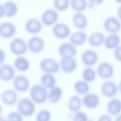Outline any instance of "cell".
Returning <instances> with one entry per match:
<instances>
[{
	"instance_id": "1",
	"label": "cell",
	"mask_w": 121,
	"mask_h": 121,
	"mask_svg": "<svg viewBox=\"0 0 121 121\" xmlns=\"http://www.w3.org/2000/svg\"><path fill=\"white\" fill-rule=\"evenodd\" d=\"M48 95L45 88L39 84L34 85L30 91V95L32 99L38 104H41L45 102L47 99Z\"/></svg>"
},
{
	"instance_id": "2",
	"label": "cell",
	"mask_w": 121,
	"mask_h": 121,
	"mask_svg": "<svg viewBox=\"0 0 121 121\" xmlns=\"http://www.w3.org/2000/svg\"><path fill=\"white\" fill-rule=\"evenodd\" d=\"M17 108L19 113L23 116L29 117L34 113L35 106L34 103L28 99L24 98L18 102Z\"/></svg>"
},
{
	"instance_id": "3",
	"label": "cell",
	"mask_w": 121,
	"mask_h": 121,
	"mask_svg": "<svg viewBox=\"0 0 121 121\" xmlns=\"http://www.w3.org/2000/svg\"><path fill=\"white\" fill-rule=\"evenodd\" d=\"M11 52L15 55H19L25 53L27 46L25 42L22 39L16 38L13 39L10 44Z\"/></svg>"
},
{
	"instance_id": "4",
	"label": "cell",
	"mask_w": 121,
	"mask_h": 121,
	"mask_svg": "<svg viewBox=\"0 0 121 121\" xmlns=\"http://www.w3.org/2000/svg\"><path fill=\"white\" fill-rule=\"evenodd\" d=\"M40 67L43 71L49 73H56L59 69L57 62L51 58H46L42 60L40 63Z\"/></svg>"
},
{
	"instance_id": "5",
	"label": "cell",
	"mask_w": 121,
	"mask_h": 121,
	"mask_svg": "<svg viewBox=\"0 0 121 121\" xmlns=\"http://www.w3.org/2000/svg\"><path fill=\"white\" fill-rule=\"evenodd\" d=\"M52 32L57 38L64 39L67 37L70 33V30L66 24L62 23H58L53 26Z\"/></svg>"
},
{
	"instance_id": "6",
	"label": "cell",
	"mask_w": 121,
	"mask_h": 121,
	"mask_svg": "<svg viewBox=\"0 0 121 121\" xmlns=\"http://www.w3.org/2000/svg\"><path fill=\"white\" fill-rule=\"evenodd\" d=\"M97 72L101 78L104 79L108 78L113 75L114 68L112 65L107 62H103L98 65Z\"/></svg>"
},
{
	"instance_id": "7",
	"label": "cell",
	"mask_w": 121,
	"mask_h": 121,
	"mask_svg": "<svg viewBox=\"0 0 121 121\" xmlns=\"http://www.w3.org/2000/svg\"><path fill=\"white\" fill-rule=\"evenodd\" d=\"M104 25L105 30L111 33H115L119 31L121 24L119 21L114 17L107 18L105 20Z\"/></svg>"
},
{
	"instance_id": "8",
	"label": "cell",
	"mask_w": 121,
	"mask_h": 121,
	"mask_svg": "<svg viewBox=\"0 0 121 121\" xmlns=\"http://www.w3.org/2000/svg\"><path fill=\"white\" fill-rule=\"evenodd\" d=\"M61 69L64 72L69 73L74 71L77 66L75 60L72 57H62L60 62Z\"/></svg>"
},
{
	"instance_id": "9",
	"label": "cell",
	"mask_w": 121,
	"mask_h": 121,
	"mask_svg": "<svg viewBox=\"0 0 121 121\" xmlns=\"http://www.w3.org/2000/svg\"><path fill=\"white\" fill-rule=\"evenodd\" d=\"M58 16V14L55 10L52 9H48L43 13L41 17L42 21L45 25L51 26L56 22Z\"/></svg>"
},
{
	"instance_id": "10",
	"label": "cell",
	"mask_w": 121,
	"mask_h": 121,
	"mask_svg": "<svg viewBox=\"0 0 121 121\" xmlns=\"http://www.w3.org/2000/svg\"><path fill=\"white\" fill-rule=\"evenodd\" d=\"M44 42L41 38L37 36L33 37L29 40L27 44L29 49L33 53L38 52L43 49Z\"/></svg>"
},
{
	"instance_id": "11",
	"label": "cell",
	"mask_w": 121,
	"mask_h": 121,
	"mask_svg": "<svg viewBox=\"0 0 121 121\" xmlns=\"http://www.w3.org/2000/svg\"><path fill=\"white\" fill-rule=\"evenodd\" d=\"M13 85L16 90L20 92L26 91L29 87V82L25 76L20 75L16 76L13 81Z\"/></svg>"
},
{
	"instance_id": "12",
	"label": "cell",
	"mask_w": 121,
	"mask_h": 121,
	"mask_svg": "<svg viewBox=\"0 0 121 121\" xmlns=\"http://www.w3.org/2000/svg\"><path fill=\"white\" fill-rule=\"evenodd\" d=\"M16 31L15 26L11 23L4 22L0 24V36L3 38H10L15 34Z\"/></svg>"
},
{
	"instance_id": "13",
	"label": "cell",
	"mask_w": 121,
	"mask_h": 121,
	"mask_svg": "<svg viewBox=\"0 0 121 121\" xmlns=\"http://www.w3.org/2000/svg\"><path fill=\"white\" fill-rule=\"evenodd\" d=\"M101 90L102 94L104 96L107 97H111L116 94L117 88L116 85L114 82L107 81L103 84Z\"/></svg>"
},
{
	"instance_id": "14",
	"label": "cell",
	"mask_w": 121,
	"mask_h": 121,
	"mask_svg": "<svg viewBox=\"0 0 121 121\" xmlns=\"http://www.w3.org/2000/svg\"><path fill=\"white\" fill-rule=\"evenodd\" d=\"M58 52L60 56L63 57H73L76 54L77 50L72 45L68 43L61 44L59 47Z\"/></svg>"
},
{
	"instance_id": "15",
	"label": "cell",
	"mask_w": 121,
	"mask_h": 121,
	"mask_svg": "<svg viewBox=\"0 0 121 121\" xmlns=\"http://www.w3.org/2000/svg\"><path fill=\"white\" fill-rule=\"evenodd\" d=\"M98 56L96 53L91 50H87L82 54L81 59L83 63L87 65H92L97 62Z\"/></svg>"
},
{
	"instance_id": "16",
	"label": "cell",
	"mask_w": 121,
	"mask_h": 121,
	"mask_svg": "<svg viewBox=\"0 0 121 121\" xmlns=\"http://www.w3.org/2000/svg\"><path fill=\"white\" fill-rule=\"evenodd\" d=\"M14 70L10 65L4 64L0 67V78L5 81H9L14 77Z\"/></svg>"
},
{
	"instance_id": "17",
	"label": "cell",
	"mask_w": 121,
	"mask_h": 121,
	"mask_svg": "<svg viewBox=\"0 0 121 121\" xmlns=\"http://www.w3.org/2000/svg\"><path fill=\"white\" fill-rule=\"evenodd\" d=\"M16 92L11 89H8L2 93L1 98L3 102L8 105H12L15 104L17 99Z\"/></svg>"
},
{
	"instance_id": "18",
	"label": "cell",
	"mask_w": 121,
	"mask_h": 121,
	"mask_svg": "<svg viewBox=\"0 0 121 121\" xmlns=\"http://www.w3.org/2000/svg\"><path fill=\"white\" fill-rule=\"evenodd\" d=\"M42 25L40 21L35 18L29 19L26 22L25 28L28 32L35 34L39 32L41 29Z\"/></svg>"
},
{
	"instance_id": "19",
	"label": "cell",
	"mask_w": 121,
	"mask_h": 121,
	"mask_svg": "<svg viewBox=\"0 0 121 121\" xmlns=\"http://www.w3.org/2000/svg\"><path fill=\"white\" fill-rule=\"evenodd\" d=\"M99 99L96 94L88 93L86 94L83 99V103L86 107L89 108H93L98 104Z\"/></svg>"
},
{
	"instance_id": "20",
	"label": "cell",
	"mask_w": 121,
	"mask_h": 121,
	"mask_svg": "<svg viewBox=\"0 0 121 121\" xmlns=\"http://www.w3.org/2000/svg\"><path fill=\"white\" fill-rule=\"evenodd\" d=\"M107 109L108 112L110 114L115 115L119 113L121 109L120 100L117 99H111L108 103Z\"/></svg>"
},
{
	"instance_id": "21",
	"label": "cell",
	"mask_w": 121,
	"mask_h": 121,
	"mask_svg": "<svg viewBox=\"0 0 121 121\" xmlns=\"http://www.w3.org/2000/svg\"><path fill=\"white\" fill-rule=\"evenodd\" d=\"M86 35L84 32L82 31H76L71 35L69 40L73 44L80 45L85 42L86 40Z\"/></svg>"
},
{
	"instance_id": "22",
	"label": "cell",
	"mask_w": 121,
	"mask_h": 121,
	"mask_svg": "<svg viewBox=\"0 0 121 121\" xmlns=\"http://www.w3.org/2000/svg\"><path fill=\"white\" fill-rule=\"evenodd\" d=\"M104 34L100 32H96L91 34L89 36L88 41L91 46L97 47L101 45L104 39Z\"/></svg>"
},
{
	"instance_id": "23",
	"label": "cell",
	"mask_w": 121,
	"mask_h": 121,
	"mask_svg": "<svg viewBox=\"0 0 121 121\" xmlns=\"http://www.w3.org/2000/svg\"><path fill=\"white\" fill-rule=\"evenodd\" d=\"M73 22L76 27L79 29H82L86 26L87 20L84 14L81 13H77L73 16Z\"/></svg>"
},
{
	"instance_id": "24",
	"label": "cell",
	"mask_w": 121,
	"mask_h": 121,
	"mask_svg": "<svg viewBox=\"0 0 121 121\" xmlns=\"http://www.w3.org/2000/svg\"><path fill=\"white\" fill-rule=\"evenodd\" d=\"M120 41L119 37L117 35L113 33L111 34L105 39L104 45L108 49H113L118 46Z\"/></svg>"
},
{
	"instance_id": "25",
	"label": "cell",
	"mask_w": 121,
	"mask_h": 121,
	"mask_svg": "<svg viewBox=\"0 0 121 121\" xmlns=\"http://www.w3.org/2000/svg\"><path fill=\"white\" fill-rule=\"evenodd\" d=\"M41 82L42 85L45 88H50L55 86V79L53 76L49 73H46L41 77Z\"/></svg>"
},
{
	"instance_id": "26",
	"label": "cell",
	"mask_w": 121,
	"mask_h": 121,
	"mask_svg": "<svg viewBox=\"0 0 121 121\" xmlns=\"http://www.w3.org/2000/svg\"><path fill=\"white\" fill-rule=\"evenodd\" d=\"M4 9V15L8 17L14 16L17 11V7L14 2L8 1L5 3L3 5Z\"/></svg>"
},
{
	"instance_id": "27",
	"label": "cell",
	"mask_w": 121,
	"mask_h": 121,
	"mask_svg": "<svg viewBox=\"0 0 121 121\" xmlns=\"http://www.w3.org/2000/svg\"><path fill=\"white\" fill-rule=\"evenodd\" d=\"M81 104L80 98L78 96L74 95L69 99L68 103V107L71 111L75 112L80 108Z\"/></svg>"
},
{
	"instance_id": "28",
	"label": "cell",
	"mask_w": 121,
	"mask_h": 121,
	"mask_svg": "<svg viewBox=\"0 0 121 121\" xmlns=\"http://www.w3.org/2000/svg\"><path fill=\"white\" fill-rule=\"evenodd\" d=\"M14 64L16 69L21 71H24L27 70L29 65L28 60L22 57L17 58L14 61Z\"/></svg>"
},
{
	"instance_id": "29",
	"label": "cell",
	"mask_w": 121,
	"mask_h": 121,
	"mask_svg": "<svg viewBox=\"0 0 121 121\" xmlns=\"http://www.w3.org/2000/svg\"><path fill=\"white\" fill-rule=\"evenodd\" d=\"M62 92L61 89L58 87H52L48 94V98L49 101L52 103L57 102L61 97Z\"/></svg>"
},
{
	"instance_id": "30",
	"label": "cell",
	"mask_w": 121,
	"mask_h": 121,
	"mask_svg": "<svg viewBox=\"0 0 121 121\" xmlns=\"http://www.w3.org/2000/svg\"><path fill=\"white\" fill-rule=\"evenodd\" d=\"M75 91L79 94H84L88 91L89 87L88 84L86 82L82 80L76 82L74 86Z\"/></svg>"
},
{
	"instance_id": "31",
	"label": "cell",
	"mask_w": 121,
	"mask_h": 121,
	"mask_svg": "<svg viewBox=\"0 0 121 121\" xmlns=\"http://www.w3.org/2000/svg\"><path fill=\"white\" fill-rule=\"evenodd\" d=\"M71 5L73 9L77 11H81L86 9L87 5L86 0H71Z\"/></svg>"
},
{
	"instance_id": "32",
	"label": "cell",
	"mask_w": 121,
	"mask_h": 121,
	"mask_svg": "<svg viewBox=\"0 0 121 121\" xmlns=\"http://www.w3.org/2000/svg\"><path fill=\"white\" fill-rule=\"evenodd\" d=\"M83 78L86 81L91 82L95 79L96 75L94 70L92 68L88 67L83 70L82 74Z\"/></svg>"
},
{
	"instance_id": "33",
	"label": "cell",
	"mask_w": 121,
	"mask_h": 121,
	"mask_svg": "<svg viewBox=\"0 0 121 121\" xmlns=\"http://www.w3.org/2000/svg\"><path fill=\"white\" fill-rule=\"evenodd\" d=\"M69 2V0H54V6L58 11H63L68 7Z\"/></svg>"
},
{
	"instance_id": "34",
	"label": "cell",
	"mask_w": 121,
	"mask_h": 121,
	"mask_svg": "<svg viewBox=\"0 0 121 121\" xmlns=\"http://www.w3.org/2000/svg\"><path fill=\"white\" fill-rule=\"evenodd\" d=\"M51 117L50 113L47 110H43L39 111L37 114L36 117L37 121H48Z\"/></svg>"
},
{
	"instance_id": "35",
	"label": "cell",
	"mask_w": 121,
	"mask_h": 121,
	"mask_svg": "<svg viewBox=\"0 0 121 121\" xmlns=\"http://www.w3.org/2000/svg\"><path fill=\"white\" fill-rule=\"evenodd\" d=\"M7 119L9 121H22V118L21 115L16 112L9 113L8 115Z\"/></svg>"
},
{
	"instance_id": "36",
	"label": "cell",
	"mask_w": 121,
	"mask_h": 121,
	"mask_svg": "<svg viewBox=\"0 0 121 121\" xmlns=\"http://www.w3.org/2000/svg\"><path fill=\"white\" fill-rule=\"evenodd\" d=\"M87 118L86 114L84 112L81 111L77 112L74 115L73 118L74 121H87Z\"/></svg>"
},
{
	"instance_id": "37",
	"label": "cell",
	"mask_w": 121,
	"mask_h": 121,
	"mask_svg": "<svg viewBox=\"0 0 121 121\" xmlns=\"http://www.w3.org/2000/svg\"><path fill=\"white\" fill-rule=\"evenodd\" d=\"M121 47L118 46L115 49L114 51V56L116 59L119 61H121Z\"/></svg>"
},
{
	"instance_id": "38",
	"label": "cell",
	"mask_w": 121,
	"mask_h": 121,
	"mask_svg": "<svg viewBox=\"0 0 121 121\" xmlns=\"http://www.w3.org/2000/svg\"><path fill=\"white\" fill-rule=\"evenodd\" d=\"M90 2V7H92L95 4H99L101 3L104 0H88Z\"/></svg>"
},
{
	"instance_id": "39",
	"label": "cell",
	"mask_w": 121,
	"mask_h": 121,
	"mask_svg": "<svg viewBox=\"0 0 121 121\" xmlns=\"http://www.w3.org/2000/svg\"><path fill=\"white\" fill-rule=\"evenodd\" d=\"M98 120L111 121V119L110 117L107 115H103L100 116Z\"/></svg>"
},
{
	"instance_id": "40",
	"label": "cell",
	"mask_w": 121,
	"mask_h": 121,
	"mask_svg": "<svg viewBox=\"0 0 121 121\" xmlns=\"http://www.w3.org/2000/svg\"><path fill=\"white\" fill-rule=\"evenodd\" d=\"M5 55L4 51L0 49V65L4 62L5 59Z\"/></svg>"
},
{
	"instance_id": "41",
	"label": "cell",
	"mask_w": 121,
	"mask_h": 121,
	"mask_svg": "<svg viewBox=\"0 0 121 121\" xmlns=\"http://www.w3.org/2000/svg\"><path fill=\"white\" fill-rule=\"evenodd\" d=\"M4 14V9L3 6L0 4V18Z\"/></svg>"
},
{
	"instance_id": "42",
	"label": "cell",
	"mask_w": 121,
	"mask_h": 121,
	"mask_svg": "<svg viewBox=\"0 0 121 121\" xmlns=\"http://www.w3.org/2000/svg\"><path fill=\"white\" fill-rule=\"evenodd\" d=\"M116 2L119 3H121V0H114Z\"/></svg>"
},
{
	"instance_id": "43",
	"label": "cell",
	"mask_w": 121,
	"mask_h": 121,
	"mask_svg": "<svg viewBox=\"0 0 121 121\" xmlns=\"http://www.w3.org/2000/svg\"><path fill=\"white\" fill-rule=\"evenodd\" d=\"M2 107L0 105V114H1V111H2Z\"/></svg>"
}]
</instances>
